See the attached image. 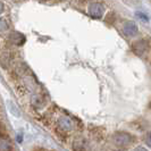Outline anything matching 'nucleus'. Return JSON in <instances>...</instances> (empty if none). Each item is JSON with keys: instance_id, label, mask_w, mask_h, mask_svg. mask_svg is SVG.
Wrapping results in <instances>:
<instances>
[{"instance_id": "nucleus-1", "label": "nucleus", "mask_w": 151, "mask_h": 151, "mask_svg": "<svg viewBox=\"0 0 151 151\" xmlns=\"http://www.w3.org/2000/svg\"><path fill=\"white\" fill-rule=\"evenodd\" d=\"M113 140L115 144L118 145V147H129L133 143L134 137L129 133H126V132H118L114 135Z\"/></svg>"}, {"instance_id": "nucleus-2", "label": "nucleus", "mask_w": 151, "mask_h": 151, "mask_svg": "<svg viewBox=\"0 0 151 151\" xmlns=\"http://www.w3.org/2000/svg\"><path fill=\"white\" fill-rule=\"evenodd\" d=\"M149 48H150V45L145 40H137L132 45V50L137 56H143L149 50Z\"/></svg>"}, {"instance_id": "nucleus-3", "label": "nucleus", "mask_w": 151, "mask_h": 151, "mask_svg": "<svg viewBox=\"0 0 151 151\" xmlns=\"http://www.w3.org/2000/svg\"><path fill=\"white\" fill-rule=\"evenodd\" d=\"M104 13H105V8L99 2H93L89 7V14L93 18H101L104 16Z\"/></svg>"}, {"instance_id": "nucleus-4", "label": "nucleus", "mask_w": 151, "mask_h": 151, "mask_svg": "<svg viewBox=\"0 0 151 151\" xmlns=\"http://www.w3.org/2000/svg\"><path fill=\"white\" fill-rule=\"evenodd\" d=\"M58 126L63 131L69 132V131H72V129H74L75 125H74V122H73V119L70 117H68V116H61L60 118L58 119Z\"/></svg>"}, {"instance_id": "nucleus-5", "label": "nucleus", "mask_w": 151, "mask_h": 151, "mask_svg": "<svg viewBox=\"0 0 151 151\" xmlns=\"http://www.w3.org/2000/svg\"><path fill=\"white\" fill-rule=\"evenodd\" d=\"M123 31L126 35L129 37H133L137 33V26L133 21H126L123 25Z\"/></svg>"}, {"instance_id": "nucleus-6", "label": "nucleus", "mask_w": 151, "mask_h": 151, "mask_svg": "<svg viewBox=\"0 0 151 151\" xmlns=\"http://www.w3.org/2000/svg\"><path fill=\"white\" fill-rule=\"evenodd\" d=\"M9 40H10V42L12 43H14L16 45H22L25 43V41H26V38L24 37V34H22L21 32H12L10 34H9Z\"/></svg>"}, {"instance_id": "nucleus-7", "label": "nucleus", "mask_w": 151, "mask_h": 151, "mask_svg": "<svg viewBox=\"0 0 151 151\" xmlns=\"http://www.w3.org/2000/svg\"><path fill=\"white\" fill-rule=\"evenodd\" d=\"M13 147L10 144V141L7 136L0 133V151H6V150H12Z\"/></svg>"}, {"instance_id": "nucleus-8", "label": "nucleus", "mask_w": 151, "mask_h": 151, "mask_svg": "<svg viewBox=\"0 0 151 151\" xmlns=\"http://www.w3.org/2000/svg\"><path fill=\"white\" fill-rule=\"evenodd\" d=\"M43 104H45V101H43V99L41 98L40 96H34V97L32 98V105L34 107H37V108L41 107Z\"/></svg>"}, {"instance_id": "nucleus-9", "label": "nucleus", "mask_w": 151, "mask_h": 151, "mask_svg": "<svg viewBox=\"0 0 151 151\" xmlns=\"http://www.w3.org/2000/svg\"><path fill=\"white\" fill-rule=\"evenodd\" d=\"M8 27L7 23L5 22L4 19H0V32H4V31H6Z\"/></svg>"}, {"instance_id": "nucleus-10", "label": "nucleus", "mask_w": 151, "mask_h": 151, "mask_svg": "<svg viewBox=\"0 0 151 151\" xmlns=\"http://www.w3.org/2000/svg\"><path fill=\"white\" fill-rule=\"evenodd\" d=\"M145 143H147L148 147L151 148V133H148L147 136H145Z\"/></svg>"}, {"instance_id": "nucleus-11", "label": "nucleus", "mask_w": 151, "mask_h": 151, "mask_svg": "<svg viewBox=\"0 0 151 151\" xmlns=\"http://www.w3.org/2000/svg\"><path fill=\"white\" fill-rule=\"evenodd\" d=\"M2 10H4V4H2V2H0V14L2 13Z\"/></svg>"}]
</instances>
